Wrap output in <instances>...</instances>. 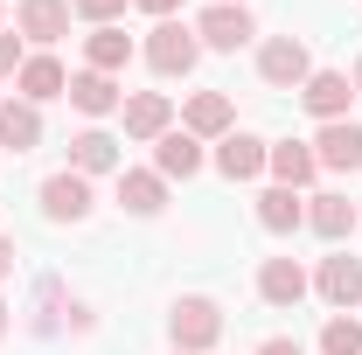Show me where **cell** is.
<instances>
[{
	"instance_id": "obj_1",
	"label": "cell",
	"mask_w": 362,
	"mask_h": 355,
	"mask_svg": "<svg viewBox=\"0 0 362 355\" xmlns=\"http://www.w3.org/2000/svg\"><path fill=\"white\" fill-rule=\"evenodd\" d=\"M168 334H175L181 355L216 349V334H223V307H216V300H202V293H188V300H175V313H168Z\"/></svg>"
},
{
	"instance_id": "obj_2",
	"label": "cell",
	"mask_w": 362,
	"mask_h": 355,
	"mask_svg": "<svg viewBox=\"0 0 362 355\" xmlns=\"http://www.w3.org/2000/svg\"><path fill=\"white\" fill-rule=\"evenodd\" d=\"M258 77H265L272 91H300L307 77H314V56H307V42H300V35H272V42L258 49Z\"/></svg>"
},
{
	"instance_id": "obj_3",
	"label": "cell",
	"mask_w": 362,
	"mask_h": 355,
	"mask_svg": "<svg viewBox=\"0 0 362 355\" xmlns=\"http://www.w3.org/2000/svg\"><path fill=\"white\" fill-rule=\"evenodd\" d=\"M195 56H202L195 28H181V21H153V35H146V63H153L160 77H188Z\"/></svg>"
},
{
	"instance_id": "obj_4",
	"label": "cell",
	"mask_w": 362,
	"mask_h": 355,
	"mask_svg": "<svg viewBox=\"0 0 362 355\" xmlns=\"http://www.w3.org/2000/svg\"><path fill=\"white\" fill-rule=\"evenodd\" d=\"M258 35V21L244 14V0H216V7H202V21H195V42L209 49H244Z\"/></svg>"
},
{
	"instance_id": "obj_5",
	"label": "cell",
	"mask_w": 362,
	"mask_h": 355,
	"mask_svg": "<svg viewBox=\"0 0 362 355\" xmlns=\"http://www.w3.org/2000/svg\"><path fill=\"white\" fill-rule=\"evenodd\" d=\"M349 98H356V84H349V70H314V77L300 84V105L314 112L320 126H327V119H349Z\"/></svg>"
},
{
	"instance_id": "obj_6",
	"label": "cell",
	"mask_w": 362,
	"mask_h": 355,
	"mask_svg": "<svg viewBox=\"0 0 362 355\" xmlns=\"http://www.w3.org/2000/svg\"><path fill=\"white\" fill-rule=\"evenodd\" d=\"M314 293L327 300V307H356L362 300V258H349V251H334V258H320V272H314Z\"/></svg>"
},
{
	"instance_id": "obj_7",
	"label": "cell",
	"mask_w": 362,
	"mask_h": 355,
	"mask_svg": "<svg viewBox=\"0 0 362 355\" xmlns=\"http://www.w3.org/2000/svg\"><path fill=\"white\" fill-rule=\"evenodd\" d=\"M42 216H49V223H84V216H90V181L77 175V168L42 181Z\"/></svg>"
},
{
	"instance_id": "obj_8",
	"label": "cell",
	"mask_w": 362,
	"mask_h": 355,
	"mask_svg": "<svg viewBox=\"0 0 362 355\" xmlns=\"http://www.w3.org/2000/svg\"><path fill=\"white\" fill-rule=\"evenodd\" d=\"M314 161H320V168H334V175L362 168V126H349V119H327V126L314 133Z\"/></svg>"
},
{
	"instance_id": "obj_9",
	"label": "cell",
	"mask_w": 362,
	"mask_h": 355,
	"mask_svg": "<svg viewBox=\"0 0 362 355\" xmlns=\"http://www.w3.org/2000/svg\"><path fill=\"white\" fill-rule=\"evenodd\" d=\"M181 133H195V139H223V133H237L230 98H223V91H195V98H188V112H181Z\"/></svg>"
},
{
	"instance_id": "obj_10",
	"label": "cell",
	"mask_w": 362,
	"mask_h": 355,
	"mask_svg": "<svg viewBox=\"0 0 362 355\" xmlns=\"http://www.w3.org/2000/svg\"><path fill=\"white\" fill-rule=\"evenodd\" d=\"M14 28L28 42H63L70 35V0H21L14 7Z\"/></svg>"
},
{
	"instance_id": "obj_11",
	"label": "cell",
	"mask_w": 362,
	"mask_h": 355,
	"mask_svg": "<svg viewBox=\"0 0 362 355\" xmlns=\"http://www.w3.org/2000/svg\"><path fill=\"white\" fill-rule=\"evenodd\" d=\"M307 286H314V279L293 265V258H265V265H258V293H265V307H300Z\"/></svg>"
},
{
	"instance_id": "obj_12",
	"label": "cell",
	"mask_w": 362,
	"mask_h": 355,
	"mask_svg": "<svg viewBox=\"0 0 362 355\" xmlns=\"http://www.w3.org/2000/svg\"><path fill=\"white\" fill-rule=\"evenodd\" d=\"M195 168H202V139L195 133H160L153 139V175L160 181H188Z\"/></svg>"
},
{
	"instance_id": "obj_13",
	"label": "cell",
	"mask_w": 362,
	"mask_h": 355,
	"mask_svg": "<svg viewBox=\"0 0 362 355\" xmlns=\"http://www.w3.org/2000/svg\"><path fill=\"white\" fill-rule=\"evenodd\" d=\"M265 153H272V146L258 133H223V139H216V168H223V181H251L258 168H265Z\"/></svg>"
},
{
	"instance_id": "obj_14",
	"label": "cell",
	"mask_w": 362,
	"mask_h": 355,
	"mask_svg": "<svg viewBox=\"0 0 362 355\" xmlns=\"http://www.w3.org/2000/svg\"><path fill=\"white\" fill-rule=\"evenodd\" d=\"M160 202H168V181L153 175V168H119V209L160 216Z\"/></svg>"
},
{
	"instance_id": "obj_15",
	"label": "cell",
	"mask_w": 362,
	"mask_h": 355,
	"mask_svg": "<svg viewBox=\"0 0 362 355\" xmlns=\"http://www.w3.org/2000/svg\"><path fill=\"white\" fill-rule=\"evenodd\" d=\"M0 146H7V153L42 146V112H35L28 98H7V105H0Z\"/></svg>"
},
{
	"instance_id": "obj_16",
	"label": "cell",
	"mask_w": 362,
	"mask_h": 355,
	"mask_svg": "<svg viewBox=\"0 0 362 355\" xmlns=\"http://www.w3.org/2000/svg\"><path fill=\"white\" fill-rule=\"evenodd\" d=\"M168 126H175L168 91H139V98H126V133H133V139H160Z\"/></svg>"
},
{
	"instance_id": "obj_17",
	"label": "cell",
	"mask_w": 362,
	"mask_h": 355,
	"mask_svg": "<svg viewBox=\"0 0 362 355\" xmlns=\"http://www.w3.org/2000/svg\"><path fill=\"white\" fill-rule=\"evenodd\" d=\"M63 98H70L77 112H90V119H105V112H119V105H126V98H119V84H112L105 70H77Z\"/></svg>"
},
{
	"instance_id": "obj_18",
	"label": "cell",
	"mask_w": 362,
	"mask_h": 355,
	"mask_svg": "<svg viewBox=\"0 0 362 355\" xmlns=\"http://www.w3.org/2000/svg\"><path fill=\"white\" fill-rule=\"evenodd\" d=\"M265 168L279 175V188H307V181L320 175V161H314V146H300V139H279L265 153Z\"/></svg>"
},
{
	"instance_id": "obj_19",
	"label": "cell",
	"mask_w": 362,
	"mask_h": 355,
	"mask_svg": "<svg viewBox=\"0 0 362 355\" xmlns=\"http://www.w3.org/2000/svg\"><path fill=\"white\" fill-rule=\"evenodd\" d=\"M307 230L327 237V244H341V237L356 230V202H349V195H314V202H307Z\"/></svg>"
},
{
	"instance_id": "obj_20",
	"label": "cell",
	"mask_w": 362,
	"mask_h": 355,
	"mask_svg": "<svg viewBox=\"0 0 362 355\" xmlns=\"http://www.w3.org/2000/svg\"><path fill=\"white\" fill-rule=\"evenodd\" d=\"M14 84H21V98H28V105H42V98H63V91H70V77H63V63H56V56H28Z\"/></svg>"
},
{
	"instance_id": "obj_21",
	"label": "cell",
	"mask_w": 362,
	"mask_h": 355,
	"mask_svg": "<svg viewBox=\"0 0 362 355\" xmlns=\"http://www.w3.org/2000/svg\"><path fill=\"white\" fill-rule=\"evenodd\" d=\"M258 223H265L272 237L300 230V223H307V202H300V188H265V195H258Z\"/></svg>"
},
{
	"instance_id": "obj_22",
	"label": "cell",
	"mask_w": 362,
	"mask_h": 355,
	"mask_svg": "<svg viewBox=\"0 0 362 355\" xmlns=\"http://www.w3.org/2000/svg\"><path fill=\"white\" fill-rule=\"evenodd\" d=\"M84 56H90V70H105V77H119V70L133 63V35H126V28H90Z\"/></svg>"
},
{
	"instance_id": "obj_23",
	"label": "cell",
	"mask_w": 362,
	"mask_h": 355,
	"mask_svg": "<svg viewBox=\"0 0 362 355\" xmlns=\"http://www.w3.org/2000/svg\"><path fill=\"white\" fill-rule=\"evenodd\" d=\"M70 168H77V175H105V168H119V139L98 133V126L77 133V139H70Z\"/></svg>"
},
{
	"instance_id": "obj_24",
	"label": "cell",
	"mask_w": 362,
	"mask_h": 355,
	"mask_svg": "<svg viewBox=\"0 0 362 355\" xmlns=\"http://www.w3.org/2000/svg\"><path fill=\"white\" fill-rule=\"evenodd\" d=\"M320 355H362V320L334 313V320L320 327Z\"/></svg>"
},
{
	"instance_id": "obj_25",
	"label": "cell",
	"mask_w": 362,
	"mask_h": 355,
	"mask_svg": "<svg viewBox=\"0 0 362 355\" xmlns=\"http://www.w3.org/2000/svg\"><path fill=\"white\" fill-rule=\"evenodd\" d=\"M63 313H77V307H63V286L42 279V293H35V320H28V327H35V334H56V327H63Z\"/></svg>"
},
{
	"instance_id": "obj_26",
	"label": "cell",
	"mask_w": 362,
	"mask_h": 355,
	"mask_svg": "<svg viewBox=\"0 0 362 355\" xmlns=\"http://www.w3.org/2000/svg\"><path fill=\"white\" fill-rule=\"evenodd\" d=\"M70 14H84L90 28H119V14H126V0H70Z\"/></svg>"
},
{
	"instance_id": "obj_27",
	"label": "cell",
	"mask_w": 362,
	"mask_h": 355,
	"mask_svg": "<svg viewBox=\"0 0 362 355\" xmlns=\"http://www.w3.org/2000/svg\"><path fill=\"white\" fill-rule=\"evenodd\" d=\"M21 63H28V56H21V35L0 28V77H21Z\"/></svg>"
},
{
	"instance_id": "obj_28",
	"label": "cell",
	"mask_w": 362,
	"mask_h": 355,
	"mask_svg": "<svg viewBox=\"0 0 362 355\" xmlns=\"http://www.w3.org/2000/svg\"><path fill=\"white\" fill-rule=\"evenodd\" d=\"M258 355H300V342H293V334H272V342H265Z\"/></svg>"
},
{
	"instance_id": "obj_29",
	"label": "cell",
	"mask_w": 362,
	"mask_h": 355,
	"mask_svg": "<svg viewBox=\"0 0 362 355\" xmlns=\"http://www.w3.org/2000/svg\"><path fill=\"white\" fill-rule=\"evenodd\" d=\"M139 7H146V14H160V21H175V7H181V0H139Z\"/></svg>"
},
{
	"instance_id": "obj_30",
	"label": "cell",
	"mask_w": 362,
	"mask_h": 355,
	"mask_svg": "<svg viewBox=\"0 0 362 355\" xmlns=\"http://www.w3.org/2000/svg\"><path fill=\"white\" fill-rule=\"evenodd\" d=\"M14 272V237H0V279Z\"/></svg>"
},
{
	"instance_id": "obj_31",
	"label": "cell",
	"mask_w": 362,
	"mask_h": 355,
	"mask_svg": "<svg viewBox=\"0 0 362 355\" xmlns=\"http://www.w3.org/2000/svg\"><path fill=\"white\" fill-rule=\"evenodd\" d=\"M349 84H356V98H362V63H356V77H349Z\"/></svg>"
},
{
	"instance_id": "obj_32",
	"label": "cell",
	"mask_w": 362,
	"mask_h": 355,
	"mask_svg": "<svg viewBox=\"0 0 362 355\" xmlns=\"http://www.w3.org/2000/svg\"><path fill=\"white\" fill-rule=\"evenodd\" d=\"M0 334H7V307H0Z\"/></svg>"
},
{
	"instance_id": "obj_33",
	"label": "cell",
	"mask_w": 362,
	"mask_h": 355,
	"mask_svg": "<svg viewBox=\"0 0 362 355\" xmlns=\"http://www.w3.org/2000/svg\"><path fill=\"white\" fill-rule=\"evenodd\" d=\"M356 223H362V209H356Z\"/></svg>"
},
{
	"instance_id": "obj_34",
	"label": "cell",
	"mask_w": 362,
	"mask_h": 355,
	"mask_svg": "<svg viewBox=\"0 0 362 355\" xmlns=\"http://www.w3.org/2000/svg\"><path fill=\"white\" fill-rule=\"evenodd\" d=\"M175 355H181V349H175Z\"/></svg>"
}]
</instances>
